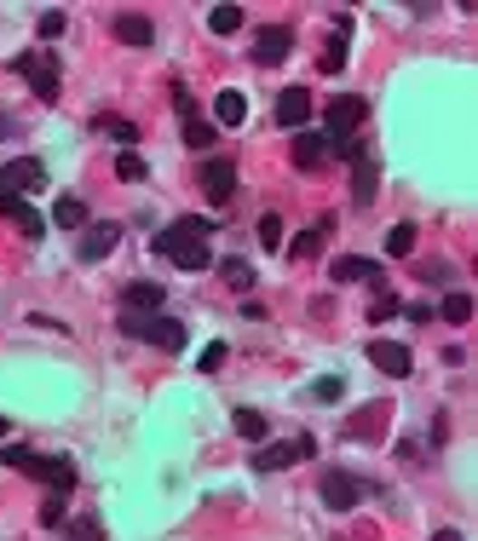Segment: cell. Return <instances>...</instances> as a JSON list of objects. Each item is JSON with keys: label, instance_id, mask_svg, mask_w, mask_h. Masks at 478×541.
<instances>
[{"label": "cell", "instance_id": "obj_1", "mask_svg": "<svg viewBox=\"0 0 478 541\" xmlns=\"http://www.w3.org/2000/svg\"><path fill=\"white\" fill-rule=\"evenodd\" d=\"M219 231V219H173V225L156 231V253L173 260L179 270H208L214 253H208V236Z\"/></svg>", "mask_w": 478, "mask_h": 541}, {"label": "cell", "instance_id": "obj_2", "mask_svg": "<svg viewBox=\"0 0 478 541\" xmlns=\"http://www.w3.org/2000/svg\"><path fill=\"white\" fill-rule=\"evenodd\" d=\"M0 467L29 472V479H41L46 489H58V496H70V489H75V467H70L63 455H35V450H18V443H6V450H0Z\"/></svg>", "mask_w": 478, "mask_h": 541}, {"label": "cell", "instance_id": "obj_3", "mask_svg": "<svg viewBox=\"0 0 478 541\" xmlns=\"http://www.w3.org/2000/svg\"><path fill=\"white\" fill-rule=\"evenodd\" d=\"M121 334L145 340V346H162V352H185V323L162 317V311H121Z\"/></svg>", "mask_w": 478, "mask_h": 541}, {"label": "cell", "instance_id": "obj_4", "mask_svg": "<svg viewBox=\"0 0 478 541\" xmlns=\"http://www.w3.org/2000/svg\"><path fill=\"white\" fill-rule=\"evenodd\" d=\"M363 121H369V99H358V92H340V99H329V109H323V138H329V150L346 145V138H358Z\"/></svg>", "mask_w": 478, "mask_h": 541}, {"label": "cell", "instance_id": "obj_5", "mask_svg": "<svg viewBox=\"0 0 478 541\" xmlns=\"http://www.w3.org/2000/svg\"><path fill=\"white\" fill-rule=\"evenodd\" d=\"M12 70L29 81V92H35L41 104H58V92H63V87H58V58L46 52V46H35V52H18V58H12Z\"/></svg>", "mask_w": 478, "mask_h": 541}, {"label": "cell", "instance_id": "obj_6", "mask_svg": "<svg viewBox=\"0 0 478 541\" xmlns=\"http://www.w3.org/2000/svg\"><path fill=\"white\" fill-rule=\"evenodd\" d=\"M317 496H323L329 513H352V507L369 496V479H358V472H346V467H329L323 479H317Z\"/></svg>", "mask_w": 478, "mask_h": 541}, {"label": "cell", "instance_id": "obj_7", "mask_svg": "<svg viewBox=\"0 0 478 541\" xmlns=\"http://www.w3.org/2000/svg\"><path fill=\"white\" fill-rule=\"evenodd\" d=\"M311 455V438L300 432V438H271L265 450H253V472H282V467H294V460H306Z\"/></svg>", "mask_w": 478, "mask_h": 541}, {"label": "cell", "instance_id": "obj_8", "mask_svg": "<svg viewBox=\"0 0 478 541\" xmlns=\"http://www.w3.org/2000/svg\"><path fill=\"white\" fill-rule=\"evenodd\" d=\"M173 104H179V133H185V145L190 150H208L214 138H219V127H208L196 116V99H190V87H173Z\"/></svg>", "mask_w": 478, "mask_h": 541}, {"label": "cell", "instance_id": "obj_9", "mask_svg": "<svg viewBox=\"0 0 478 541\" xmlns=\"http://www.w3.org/2000/svg\"><path fill=\"white\" fill-rule=\"evenodd\" d=\"M289 52H294V29H289V24L253 29V58H260V63H282Z\"/></svg>", "mask_w": 478, "mask_h": 541}, {"label": "cell", "instance_id": "obj_10", "mask_svg": "<svg viewBox=\"0 0 478 541\" xmlns=\"http://www.w3.org/2000/svg\"><path fill=\"white\" fill-rule=\"evenodd\" d=\"M46 185V167L35 162V156H18V162L0 167V190H12V196H24V190H41Z\"/></svg>", "mask_w": 478, "mask_h": 541}, {"label": "cell", "instance_id": "obj_11", "mask_svg": "<svg viewBox=\"0 0 478 541\" xmlns=\"http://www.w3.org/2000/svg\"><path fill=\"white\" fill-rule=\"evenodd\" d=\"M369 363L380 375H392V380H409L416 375V357H409V346H397V340H375L369 346Z\"/></svg>", "mask_w": 478, "mask_h": 541}, {"label": "cell", "instance_id": "obj_12", "mask_svg": "<svg viewBox=\"0 0 478 541\" xmlns=\"http://www.w3.org/2000/svg\"><path fill=\"white\" fill-rule=\"evenodd\" d=\"M196 179H202V196H208V202H231V196H236V167L219 162V156H208V162H202Z\"/></svg>", "mask_w": 478, "mask_h": 541}, {"label": "cell", "instance_id": "obj_13", "mask_svg": "<svg viewBox=\"0 0 478 541\" xmlns=\"http://www.w3.org/2000/svg\"><path fill=\"white\" fill-rule=\"evenodd\" d=\"M0 214H6L12 225H18V231L29 236V242H41V236H46V219H41L35 208H29L24 196H12V190H0Z\"/></svg>", "mask_w": 478, "mask_h": 541}, {"label": "cell", "instance_id": "obj_14", "mask_svg": "<svg viewBox=\"0 0 478 541\" xmlns=\"http://www.w3.org/2000/svg\"><path fill=\"white\" fill-rule=\"evenodd\" d=\"M387 426H392V403H369V409H358L340 432L346 438H387Z\"/></svg>", "mask_w": 478, "mask_h": 541}, {"label": "cell", "instance_id": "obj_15", "mask_svg": "<svg viewBox=\"0 0 478 541\" xmlns=\"http://www.w3.org/2000/svg\"><path fill=\"white\" fill-rule=\"evenodd\" d=\"M311 121V92L306 87H289L277 99V127H289V133H300V127Z\"/></svg>", "mask_w": 478, "mask_h": 541}, {"label": "cell", "instance_id": "obj_16", "mask_svg": "<svg viewBox=\"0 0 478 541\" xmlns=\"http://www.w3.org/2000/svg\"><path fill=\"white\" fill-rule=\"evenodd\" d=\"M116 242H121V225H110V219H99V225H87V231H81V248H75V253H81V260L92 265V260H104V253L116 248Z\"/></svg>", "mask_w": 478, "mask_h": 541}, {"label": "cell", "instance_id": "obj_17", "mask_svg": "<svg viewBox=\"0 0 478 541\" xmlns=\"http://www.w3.org/2000/svg\"><path fill=\"white\" fill-rule=\"evenodd\" d=\"M329 138L323 133H317V127H300V133H294V167H323L329 162Z\"/></svg>", "mask_w": 478, "mask_h": 541}, {"label": "cell", "instance_id": "obj_18", "mask_svg": "<svg viewBox=\"0 0 478 541\" xmlns=\"http://www.w3.org/2000/svg\"><path fill=\"white\" fill-rule=\"evenodd\" d=\"M162 299H167V289H162V282H145V277L121 289V306L127 311H162Z\"/></svg>", "mask_w": 478, "mask_h": 541}, {"label": "cell", "instance_id": "obj_19", "mask_svg": "<svg viewBox=\"0 0 478 541\" xmlns=\"http://www.w3.org/2000/svg\"><path fill=\"white\" fill-rule=\"evenodd\" d=\"M116 41L121 46H150L156 41V24L145 18V12H121V18H116Z\"/></svg>", "mask_w": 478, "mask_h": 541}, {"label": "cell", "instance_id": "obj_20", "mask_svg": "<svg viewBox=\"0 0 478 541\" xmlns=\"http://www.w3.org/2000/svg\"><path fill=\"white\" fill-rule=\"evenodd\" d=\"M375 190H380V167H375V156H363V162H352V202L369 208Z\"/></svg>", "mask_w": 478, "mask_h": 541}, {"label": "cell", "instance_id": "obj_21", "mask_svg": "<svg viewBox=\"0 0 478 541\" xmlns=\"http://www.w3.org/2000/svg\"><path fill=\"white\" fill-rule=\"evenodd\" d=\"M329 277L334 282H369V277H380V270H375V260H363V253H340V260L329 265Z\"/></svg>", "mask_w": 478, "mask_h": 541}, {"label": "cell", "instance_id": "obj_22", "mask_svg": "<svg viewBox=\"0 0 478 541\" xmlns=\"http://www.w3.org/2000/svg\"><path fill=\"white\" fill-rule=\"evenodd\" d=\"M329 231H334V219H317L311 231H300L294 242H289V253H294V260H317V253H323V236H329Z\"/></svg>", "mask_w": 478, "mask_h": 541}, {"label": "cell", "instance_id": "obj_23", "mask_svg": "<svg viewBox=\"0 0 478 541\" xmlns=\"http://www.w3.org/2000/svg\"><path fill=\"white\" fill-rule=\"evenodd\" d=\"M214 121L219 127H243L248 121V99H243V92H219V99H214Z\"/></svg>", "mask_w": 478, "mask_h": 541}, {"label": "cell", "instance_id": "obj_24", "mask_svg": "<svg viewBox=\"0 0 478 541\" xmlns=\"http://www.w3.org/2000/svg\"><path fill=\"white\" fill-rule=\"evenodd\" d=\"M53 225L81 231V225H87V202H81V196H58V202H53Z\"/></svg>", "mask_w": 478, "mask_h": 541}, {"label": "cell", "instance_id": "obj_25", "mask_svg": "<svg viewBox=\"0 0 478 541\" xmlns=\"http://www.w3.org/2000/svg\"><path fill=\"white\" fill-rule=\"evenodd\" d=\"M92 127H99V133H110L121 150H133V145H139V127L127 121V116H92Z\"/></svg>", "mask_w": 478, "mask_h": 541}, {"label": "cell", "instance_id": "obj_26", "mask_svg": "<svg viewBox=\"0 0 478 541\" xmlns=\"http://www.w3.org/2000/svg\"><path fill=\"white\" fill-rule=\"evenodd\" d=\"M438 317H444V323H455V328H467L473 323V294L450 289V294H444V306H438Z\"/></svg>", "mask_w": 478, "mask_h": 541}, {"label": "cell", "instance_id": "obj_27", "mask_svg": "<svg viewBox=\"0 0 478 541\" xmlns=\"http://www.w3.org/2000/svg\"><path fill=\"white\" fill-rule=\"evenodd\" d=\"M208 29H214V35H236V29H243V6H214Z\"/></svg>", "mask_w": 478, "mask_h": 541}, {"label": "cell", "instance_id": "obj_28", "mask_svg": "<svg viewBox=\"0 0 478 541\" xmlns=\"http://www.w3.org/2000/svg\"><path fill=\"white\" fill-rule=\"evenodd\" d=\"M387 253L392 260H409V253H416V225H392L387 231Z\"/></svg>", "mask_w": 478, "mask_h": 541}, {"label": "cell", "instance_id": "obj_29", "mask_svg": "<svg viewBox=\"0 0 478 541\" xmlns=\"http://www.w3.org/2000/svg\"><path fill=\"white\" fill-rule=\"evenodd\" d=\"M231 426H236L243 438H253V443L265 438V415H260V409H236V415H231Z\"/></svg>", "mask_w": 478, "mask_h": 541}, {"label": "cell", "instance_id": "obj_30", "mask_svg": "<svg viewBox=\"0 0 478 541\" xmlns=\"http://www.w3.org/2000/svg\"><path fill=\"white\" fill-rule=\"evenodd\" d=\"M219 277H225L231 289H253V265L248 260H219Z\"/></svg>", "mask_w": 478, "mask_h": 541}, {"label": "cell", "instance_id": "obj_31", "mask_svg": "<svg viewBox=\"0 0 478 541\" xmlns=\"http://www.w3.org/2000/svg\"><path fill=\"white\" fill-rule=\"evenodd\" d=\"M116 179L139 185V179H145V156H139V150H121V156H116Z\"/></svg>", "mask_w": 478, "mask_h": 541}, {"label": "cell", "instance_id": "obj_32", "mask_svg": "<svg viewBox=\"0 0 478 541\" xmlns=\"http://www.w3.org/2000/svg\"><path fill=\"white\" fill-rule=\"evenodd\" d=\"M340 392H346V380H340V375H323V380H311V397H317V403H334Z\"/></svg>", "mask_w": 478, "mask_h": 541}, {"label": "cell", "instance_id": "obj_33", "mask_svg": "<svg viewBox=\"0 0 478 541\" xmlns=\"http://www.w3.org/2000/svg\"><path fill=\"white\" fill-rule=\"evenodd\" d=\"M340 63H346V24L334 29V41L323 46V70H340Z\"/></svg>", "mask_w": 478, "mask_h": 541}, {"label": "cell", "instance_id": "obj_34", "mask_svg": "<svg viewBox=\"0 0 478 541\" xmlns=\"http://www.w3.org/2000/svg\"><path fill=\"white\" fill-rule=\"evenodd\" d=\"M225 357H231V352H225V340H214V346H202L196 369H202V375H214V369H219V363H225Z\"/></svg>", "mask_w": 478, "mask_h": 541}, {"label": "cell", "instance_id": "obj_35", "mask_svg": "<svg viewBox=\"0 0 478 541\" xmlns=\"http://www.w3.org/2000/svg\"><path fill=\"white\" fill-rule=\"evenodd\" d=\"M35 35H41L46 46H53V41L63 35V12H58V6H53V12H41V29H35Z\"/></svg>", "mask_w": 478, "mask_h": 541}, {"label": "cell", "instance_id": "obj_36", "mask_svg": "<svg viewBox=\"0 0 478 541\" xmlns=\"http://www.w3.org/2000/svg\"><path fill=\"white\" fill-rule=\"evenodd\" d=\"M41 524L53 530V524H63V496L58 489H46V501H41Z\"/></svg>", "mask_w": 478, "mask_h": 541}, {"label": "cell", "instance_id": "obj_37", "mask_svg": "<svg viewBox=\"0 0 478 541\" xmlns=\"http://www.w3.org/2000/svg\"><path fill=\"white\" fill-rule=\"evenodd\" d=\"M63 541H104V530H99V518H75Z\"/></svg>", "mask_w": 478, "mask_h": 541}, {"label": "cell", "instance_id": "obj_38", "mask_svg": "<svg viewBox=\"0 0 478 541\" xmlns=\"http://www.w3.org/2000/svg\"><path fill=\"white\" fill-rule=\"evenodd\" d=\"M260 242H265V248H282V219H277V214L260 219Z\"/></svg>", "mask_w": 478, "mask_h": 541}, {"label": "cell", "instance_id": "obj_39", "mask_svg": "<svg viewBox=\"0 0 478 541\" xmlns=\"http://www.w3.org/2000/svg\"><path fill=\"white\" fill-rule=\"evenodd\" d=\"M416 270H421V282H438V289H444V282H455V270L438 265V260H433V265H416Z\"/></svg>", "mask_w": 478, "mask_h": 541}, {"label": "cell", "instance_id": "obj_40", "mask_svg": "<svg viewBox=\"0 0 478 541\" xmlns=\"http://www.w3.org/2000/svg\"><path fill=\"white\" fill-rule=\"evenodd\" d=\"M433 541H467V536H461V530H438Z\"/></svg>", "mask_w": 478, "mask_h": 541}, {"label": "cell", "instance_id": "obj_41", "mask_svg": "<svg viewBox=\"0 0 478 541\" xmlns=\"http://www.w3.org/2000/svg\"><path fill=\"white\" fill-rule=\"evenodd\" d=\"M6 133H18V127H12V121H6V116H0V138H6Z\"/></svg>", "mask_w": 478, "mask_h": 541}, {"label": "cell", "instance_id": "obj_42", "mask_svg": "<svg viewBox=\"0 0 478 541\" xmlns=\"http://www.w3.org/2000/svg\"><path fill=\"white\" fill-rule=\"evenodd\" d=\"M0 438H6V415H0Z\"/></svg>", "mask_w": 478, "mask_h": 541}]
</instances>
